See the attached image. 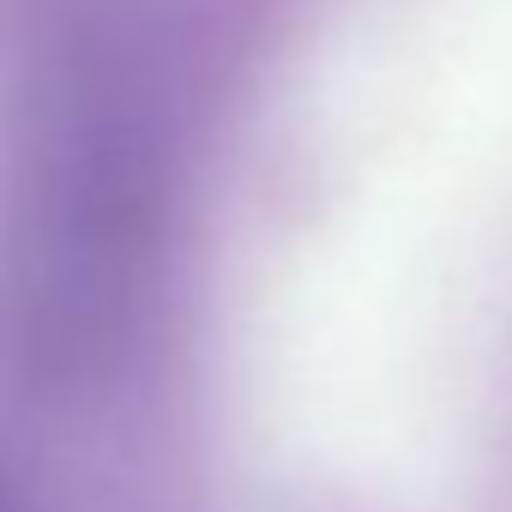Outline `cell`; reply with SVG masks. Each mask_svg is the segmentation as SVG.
<instances>
[{
  "mask_svg": "<svg viewBox=\"0 0 512 512\" xmlns=\"http://www.w3.org/2000/svg\"><path fill=\"white\" fill-rule=\"evenodd\" d=\"M223 512H512V0H314L211 272Z\"/></svg>",
  "mask_w": 512,
  "mask_h": 512,
  "instance_id": "cell-1",
  "label": "cell"
}]
</instances>
